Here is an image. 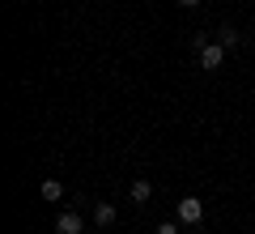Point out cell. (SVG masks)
Wrapping results in <instances>:
<instances>
[{"mask_svg": "<svg viewBox=\"0 0 255 234\" xmlns=\"http://www.w3.org/2000/svg\"><path fill=\"white\" fill-rule=\"evenodd\" d=\"M200 217H204V205L196 196H183L179 205H174V222H183V226H200Z\"/></svg>", "mask_w": 255, "mask_h": 234, "instance_id": "cell-1", "label": "cell"}, {"mask_svg": "<svg viewBox=\"0 0 255 234\" xmlns=\"http://www.w3.org/2000/svg\"><path fill=\"white\" fill-rule=\"evenodd\" d=\"M196 55H200V68H204V72H217L221 64H226V55H230V51H226L221 43H204Z\"/></svg>", "mask_w": 255, "mask_h": 234, "instance_id": "cell-2", "label": "cell"}, {"mask_svg": "<svg viewBox=\"0 0 255 234\" xmlns=\"http://www.w3.org/2000/svg\"><path fill=\"white\" fill-rule=\"evenodd\" d=\"M55 234H85V217L81 213H60L55 217Z\"/></svg>", "mask_w": 255, "mask_h": 234, "instance_id": "cell-3", "label": "cell"}, {"mask_svg": "<svg viewBox=\"0 0 255 234\" xmlns=\"http://www.w3.org/2000/svg\"><path fill=\"white\" fill-rule=\"evenodd\" d=\"M149 196H153V183H149V179L132 183V205H149Z\"/></svg>", "mask_w": 255, "mask_h": 234, "instance_id": "cell-4", "label": "cell"}, {"mask_svg": "<svg viewBox=\"0 0 255 234\" xmlns=\"http://www.w3.org/2000/svg\"><path fill=\"white\" fill-rule=\"evenodd\" d=\"M217 43H221V47H226V51H234V47H238V43H243V34H238V30H234V26H221V30H217Z\"/></svg>", "mask_w": 255, "mask_h": 234, "instance_id": "cell-5", "label": "cell"}, {"mask_svg": "<svg viewBox=\"0 0 255 234\" xmlns=\"http://www.w3.org/2000/svg\"><path fill=\"white\" fill-rule=\"evenodd\" d=\"M94 226H115V205H94Z\"/></svg>", "mask_w": 255, "mask_h": 234, "instance_id": "cell-6", "label": "cell"}, {"mask_svg": "<svg viewBox=\"0 0 255 234\" xmlns=\"http://www.w3.org/2000/svg\"><path fill=\"white\" fill-rule=\"evenodd\" d=\"M38 192H43V200H60L64 196V183L60 179H43V188H38Z\"/></svg>", "mask_w": 255, "mask_h": 234, "instance_id": "cell-7", "label": "cell"}, {"mask_svg": "<svg viewBox=\"0 0 255 234\" xmlns=\"http://www.w3.org/2000/svg\"><path fill=\"white\" fill-rule=\"evenodd\" d=\"M179 226L183 222H162V226H157V234H179Z\"/></svg>", "mask_w": 255, "mask_h": 234, "instance_id": "cell-8", "label": "cell"}, {"mask_svg": "<svg viewBox=\"0 0 255 234\" xmlns=\"http://www.w3.org/2000/svg\"><path fill=\"white\" fill-rule=\"evenodd\" d=\"M179 4H183V9H196V4H200V0H179Z\"/></svg>", "mask_w": 255, "mask_h": 234, "instance_id": "cell-9", "label": "cell"}, {"mask_svg": "<svg viewBox=\"0 0 255 234\" xmlns=\"http://www.w3.org/2000/svg\"><path fill=\"white\" fill-rule=\"evenodd\" d=\"M196 234H204V230H196Z\"/></svg>", "mask_w": 255, "mask_h": 234, "instance_id": "cell-10", "label": "cell"}]
</instances>
